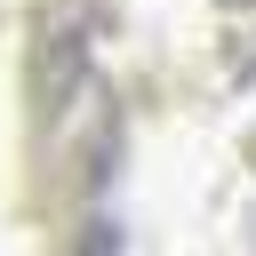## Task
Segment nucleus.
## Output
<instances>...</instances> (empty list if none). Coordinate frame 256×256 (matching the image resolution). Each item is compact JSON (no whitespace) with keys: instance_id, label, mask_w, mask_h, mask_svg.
Returning <instances> with one entry per match:
<instances>
[{"instance_id":"1","label":"nucleus","mask_w":256,"mask_h":256,"mask_svg":"<svg viewBox=\"0 0 256 256\" xmlns=\"http://www.w3.org/2000/svg\"><path fill=\"white\" fill-rule=\"evenodd\" d=\"M88 64V8L80 0H56L48 24H40V48H32V72H40V104H56Z\"/></svg>"}]
</instances>
